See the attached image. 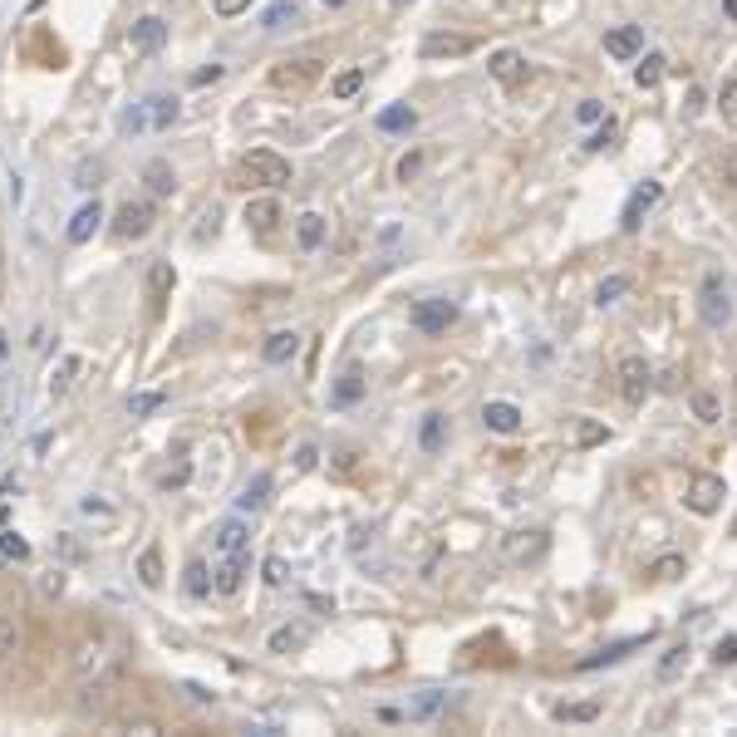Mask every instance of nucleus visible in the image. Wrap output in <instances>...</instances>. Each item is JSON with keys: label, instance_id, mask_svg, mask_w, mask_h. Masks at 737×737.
<instances>
[{"label": "nucleus", "instance_id": "1", "mask_svg": "<svg viewBox=\"0 0 737 737\" xmlns=\"http://www.w3.org/2000/svg\"><path fill=\"white\" fill-rule=\"evenodd\" d=\"M698 320L708 330H728L733 325V290H728V276L723 271H708L698 281Z\"/></svg>", "mask_w": 737, "mask_h": 737}, {"label": "nucleus", "instance_id": "2", "mask_svg": "<svg viewBox=\"0 0 737 737\" xmlns=\"http://www.w3.org/2000/svg\"><path fill=\"white\" fill-rule=\"evenodd\" d=\"M507 561L511 566H536L546 551H551V531L546 526H526V531H511L507 536Z\"/></svg>", "mask_w": 737, "mask_h": 737}, {"label": "nucleus", "instance_id": "3", "mask_svg": "<svg viewBox=\"0 0 737 737\" xmlns=\"http://www.w3.org/2000/svg\"><path fill=\"white\" fill-rule=\"evenodd\" d=\"M241 172L251 177V182H261V187H285L290 182V158H281V153H271V148H256V153H246V163H241Z\"/></svg>", "mask_w": 737, "mask_h": 737}, {"label": "nucleus", "instance_id": "4", "mask_svg": "<svg viewBox=\"0 0 737 737\" xmlns=\"http://www.w3.org/2000/svg\"><path fill=\"white\" fill-rule=\"evenodd\" d=\"M457 320V300H418L408 310V325L418 335H448V325Z\"/></svg>", "mask_w": 737, "mask_h": 737}, {"label": "nucleus", "instance_id": "5", "mask_svg": "<svg viewBox=\"0 0 737 737\" xmlns=\"http://www.w3.org/2000/svg\"><path fill=\"white\" fill-rule=\"evenodd\" d=\"M723 497H728L723 477H713V472H693V477H688V492H683L688 511H698V516H713V511L723 507Z\"/></svg>", "mask_w": 737, "mask_h": 737}, {"label": "nucleus", "instance_id": "6", "mask_svg": "<svg viewBox=\"0 0 737 737\" xmlns=\"http://www.w3.org/2000/svg\"><path fill=\"white\" fill-rule=\"evenodd\" d=\"M659 202H664V187H659V182H639V187L629 192L624 212H620V231H624V236H634V231L644 227V217H649Z\"/></svg>", "mask_w": 737, "mask_h": 737}, {"label": "nucleus", "instance_id": "7", "mask_svg": "<svg viewBox=\"0 0 737 737\" xmlns=\"http://www.w3.org/2000/svg\"><path fill=\"white\" fill-rule=\"evenodd\" d=\"M649 389H654V369L639 359V354H624L620 359V394H624V403H644L649 398Z\"/></svg>", "mask_w": 737, "mask_h": 737}, {"label": "nucleus", "instance_id": "8", "mask_svg": "<svg viewBox=\"0 0 737 737\" xmlns=\"http://www.w3.org/2000/svg\"><path fill=\"white\" fill-rule=\"evenodd\" d=\"M649 644V634H629L620 644H605V649H595V654H585V659H575V674H595V669H610V664H620L629 659L634 649H644Z\"/></svg>", "mask_w": 737, "mask_h": 737}, {"label": "nucleus", "instance_id": "9", "mask_svg": "<svg viewBox=\"0 0 737 737\" xmlns=\"http://www.w3.org/2000/svg\"><path fill=\"white\" fill-rule=\"evenodd\" d=\"M251 575V551H236V556H222V566L212 570V590L217 595H236Z\"/></svg>", "mask_w": 737, "mask_h": 737}, {"label": "nucleus", "instance_id": "10", "mask_svg": "<svg viewBox=\"0 0 737 737\" xmlns=\"http://www.w3.org/2000/svg\"><path fill=\"white\" fill-rule=\"evenodd\" d=\"M148 227H153V202H123L114 217V231L123 236V241H138V236H148Z\"/></svg>", "mask_w": 737, "mask_h": 737}, {"label": "nucleus", "instance_id": "11", "mask_svg": "<svg viewBox=\"0 0 737 737\" xmlns=\"http://www.w3.org/2000/svg\"><path fill=\"white\" fill-rule=\"evenodd\" d=\"M605 55L610 59H639L644 55V25H615L610 35H605Z\"/></svg>", "mask_w": 737, "mask_h": 737}, {"label": "nucleus", "instance_id": "12", "mask_svg": "<svg viewBox=\"0 0 737 737\" xmlns=\"http://www.w3.org/2000/svg\"><path fill=\"white\" fill-rule=\"evenodd\" d=\"M315 74H320V59H285V64L271 69V84L276 89H305Z\"/></svg>", "mask_w": 737, "mask_h": 737}, {"label": "nucleus", "instance_id": "13", "mask_svg": "<svg viewBox=\"0 0 737 737\" xmlns=\"http://www.w3.org/2000/svg\"><path fill=\"white\" fill-rule=\"evenodd\" d=\"M482 428H487V433H502V438H511V433L521 428V408L507 403V398H492V403L482 408Z\"/></svg>", "mask_w": 737, "mask_h": 737}, {"label": "nucleus", "instance_id": "14", "mask_svg": "<svg viewBox=\"0 0 737 737\" xmlns=\"http://www.w3.org/2000/svg\"><path fill=\"white\" fill-rule=\"evenodd\" d=\"M128 40H133V50H138V55H153V50H163L168 25H163L158 15H143V20L133 25V35H128Z\"/></svg>", "mask_w": 737, "mask_h": 737}, {"label": "nucleus", "instance_id": "15", "mask_svg": "<svg viewBox=\"0 0 737 737\" xmlns=\"http://www.w3.org/2000/svg\"><path fill=\"white\" fill-rule=\"evenodd\" d=\"M99 222H104V207H99V197H94V202H84V207L69 217V241H74V246H84V241L99 231Z\"/></svg>", "mask_w": 737, "mask_h": 737}, {"label": "nucleus", "instance_id": "16", "mask_svg": "<svg viewBox=\"0 0 737 737\" xmlns=\"http://www.w3.org/2000/svg\"><path fill=\"white\" fill-rule=\"evenodd\" d=\"M246 536H251V531H246V521H241V516H231V521L217 526L212 551H217V556H236V551H246Z\"/></svg>", "mask_w": 737, "mask_h": 737}, {"label": "nucleus", "instance_id": "17", "mask_svg": "<svg viewBox=\"0 0 737 737\" xmlns=\"http://www.w3.org/2000/svg\"><path fill=\"white\" fill-rule=\"evenodd\" d=\"M487 69H492V79H502V84H521V79L531 74V64L516 55V50H497V55L487 59Z\"/></svg>", "mask_w": 737, "mask_h": 737}, {"label": "nucleus", "instance_id": "18", "mask_svg": "<svg viewBox=\"0 0 737 737\" xmlns=\"http://www.w3.org/2000/svg\"><path fill=\"white\" fill-rule=\"evenodd\" d=\"M295 354H300V335H295V330H276L271 340L261 344V359H266V364H290Z\"/></svg>", "mask_w": 737, "mask_h": 737}, {"label": "nucleus", "instance_id": "19", "mask_svg": "<svg viewBox=\"0 0 737 737\" xmlns=\"http://www.w3.org/2000/svg\"><path fill=\"white\" fill-rule=\"evenodd\" d=\"M246 222L256 231H276L281 227V202L276 197H251L246 202Z\"/></svg>", "mask_w": 737, "mask_h": 737}, {"label": "nucleus", "instance_id": "20", "mask_svg": "<svg viewBox=\"0 0 737 737\" xmlns=\"http://www.w3.org/2000/svg\"><path fill=\"white\" fill-rule=\"evenodd\" d=\"M295 241H300V251H320L325 246V217L320 212H300L295 217Z\"/></svg>", "mask_w": 737, "mask_h": 737}, {"label": "nucleus", "instance_id": "21", "mask_svg": "<svg viewBox=\"0 0 737 737\" xmlns=\"http://www.w3.org/2000/svg\"><path fill=\"white\" fill-rule=\"evenodd\" d=\"M472 50V40L467 35H428L423 40V59H457Z\"/></svg>", "mask_w": 737, "mask_h": 737}, {"label": "nucleus", "instance_id": "22", "mask_svg": "<svg viewBox=\"0 0 737 737\" xmlns=\"http://www.w3.org/2000/svg\"><path fill=\"white\" fill-rule=\"evenodd\" d=\"M271 487H276V482H271V472H256V477H251V482L241 487L236 507H241V511H261L266 502H271Z\"/></svg>", "mask_w": 737, "mask_h": 737}, {"label": "nucleus", "instance_id": "23", "mask_svg": "<svg viewBox=\"0 0 737 737\" xmlns=\"http://www.w3.org/2000/svg\"><path fill=\"white\" fill-rule=\"evenodd\" d=\"M443 443H448V418L443 413H428L423 428H418V448L423 453H443Z\"/></svg>", "mask_w": 737, "mask_h": 737}, {"label": "nucleus", "instance_id": "24", "mask_svg": "<svg viewBox=\"0 0 737 737\" xmlns=\"http://www.w3.org/2000/svg\"><path fill=\"white\" fill-rule=\"evenodd\" d=\"M359 398H364V369H344L335 394H330V403H335V408H349V403H359Z\"/></svg>", "mask_w": 737, "mask_h": 737}, {"label": "nucleus", "instance_id": "25", "mask_svg": "<svg viewBox=\"0 0 737 737\" xmlns=\"http://www.w3.org/2000/svg\"><path fill=\"white\" fill-rule=\"evenodd\" d=\"M143 182H148L153 197H172V187H177V177H172V168L163 163V158H153V163L143 168Z\"/></svg>", "mask_w": 737, "mask_h": 737}, {"label": "nucleus", "instance_id": "26", "mask_svg": "<svg viewBox=\"0 0 737 737\" xmlns=\"http://www.w3.org/2000/svg\"><path fill=\"white\" fill-rule=\"evenodd\" d=\"M688 408H693V418H698V423H718V418H723V398L708 394V389H693Z\"/></svg>", "mask_w": 737, "mask_h": 737}, {"label": "nucleus", "instance_id": "27", "mask_svg": "<svg viewBox=\"0 0 737 737\" xmlns=\"http://www.w3.org/2000/svg\"><path fill=\"white\" fill-rule=\"evenodd\" d=\"M182 590H187L192 600H207V595H212V575H207L202 561H192V566L182 570Z\"/></svg>", "mask_w": 737, "mask_h": 737}, {"label": "nucleus", "instance_id": "28", "mask_svg": "<svg viewBox=\"0 0 737 737\" xmlns=\"http://www.w3.org/2000/svg\"><path fill=\"white\" fill-rule=\"evenodd\" d=\"M138 580H143L148 590L163 585V551H158V546H148V551L138 556Z\"/></svg>", "mask_w": 737, "mask_h": 737}, {"label": "nucleus", "instance_id": "29", "mask_svg": "<svg viewBox=\"0 0 737 737\" xmlns=\"http://www.w3.org/2000/svg\"><path fill=\"white\" fill-rule=\"evenodd\" d=\"M664 79V55H639V64H634V84L639 89H654Z\"/></svg>", "mask_w": 737, "mask_h": 737}, {"label": "nucleus", "instance_id": "30", "mask_svg": "<svg viewBox=\"0 0 737 737\" xmlns=\"http://www.w3.org/2000/svg\"><path fill=\"white\" fill-rule=\"evenodd\" d=\"M305 639H310V634H305L300 624H285V629H276V634L266 639V649H271V654H290V649H300Z\"/></svg>", "mask_w": 737, "mask_h": 737}, {"label": "nucleus", "instance_id": "31", "mask_svg": "<svg viewBox=\"0 0 737 737\" xmlns=\"http://www.w3.org/2000/svg\"><path fill=\"white\" fill-rule=\"evenodd\" d=\"M683 669H688V644H669V649H664V659H659V679H664V683L679 679Z\"/></svg>", "mask_w": 737, "mask_h": 737}, {"label": "nucleus", "instance_id": "32", "mask_svg": "<svg viewBox=\"0 0 737 737\" xmlns=\"http://www.w3.org/2000/svg\"><path fill=\"white\" fill-rule=\"evenodd\" d=\"M413 123H418V114H413L408 104H394V109H384V114H379V128H384V133H408Z\"/></svg>", "mask_w": 737, "mask_h": 737}, {"label": "nucleus", "instance_id": "33", "mask_svg": "<svg viewBox=\"0 0 737 737\" xmlns=\"http://www.w3.org/2000/svg\"><path fill=\"white\" fill-rule=\"evenodd\" d=\"M600 703H556V723H595Z\"/></svg>", "mask_w": 737, "mask_h": 737}, {"label": "nucleus", "instance_id": "34", "mask_svg": "<svg viewBox=\"0 0 737 737\" xmlns=\"http://www.w3.org/2000/svg\"><path fill=\"white\" fill-rule=\"evenodd\" d=\"M295 20H300V5H295V0H276V5L266 10L261 25H266V30H285V25H295Z\"/></svg>", "mask_w": 737, "mask_h": 737}, {"label": "nucleus", "instance_id": "35", "mask_svg": "<svg viewBox=\"0 0 737 737\" xmlns=\"http://www.w3.org/2000/svg\"><path fill=\"white\" fill-rule=\"evenodd\" d=\"M168 290H172V266H168V261H153V271H148V295H153V300H163Z\"/></svg>", "mask_w": 737, "mask_h": 737}, {"label": "nucleus", "instance_id": "36", "mask_svg": "<svg viewBox=\"0 0 737 737\" xmlns=\"http://www.w3.org/2000/svg\"><path fill=\"white\" fill-rule=\"evenodd\" d=\"M0 556H10V561H30V541H25L20 531H0Z\"/></svg>", "mask_w": 737, "mask_h": 737}, {"label": "nucleus", "instance_id": "37", "mask_svg": "<svg viewBox=\"0 0 737 737\" xmlns=\"http://www.w3.org/2000/svg\"><path fill=\"white\" fill-rule=\"evenodd\" d=\"M74 374H79V359L69 354V359L59 364V374H55V379H50V398H64V394H69V384H74Z\"/></svg>", "mask_w": 737, "mask_h": 737}, {"label": "nucleus", "instance_id": "38", "mask_svg": "<svg viewBox=\"0 0 737 737\" xmlns=\"http://www.w3.org/2000/svg\"><path fill=\"white\" fill-rule=\"evenodd\" d=\"M443 698H448V693H423V698H418V703L408 708V718H413V723H428V718H433V713L443 708Z\"/></svg>", "mask_w": 737, "mask_h": 737}, {"label": "nucleus", "instance_id": "39", "mask_svg": "<svg viewBox=\"0 0 737 737\" xmlns=\"http://www.w3.org/2000/svg\"><path fill=\"white\" fill-rule=\"evenodd\" d=\"M153 109H148V123L153 128H168V123H177V99H148Z\"/></svg>", "mask_w": 737, "mask_h": 737}, {"label": "nucleus", "instance_id": "40", "mask_svg": "<svg viewBox=\"0 0 737 737\" xmlns=\"http://www.w3.org/2000/svg\"><path fill=\"white\" fill-rule=\"evenodd\" d=\"M624 290H629V276H610V281H600V290H595V305H615Z\"/></svg>", "mask_w": 737, "mask_h": 737}, {"label": "nucleus", "instance_id": "41", "mask_svg": "<svg viewBox=\"0 0 737 737\" xmlns=\"http://www.w3.org/2000/svg\"><path fill=\"white\" fill-rule=\"evenodd\" d=\"M359 89H364V69H344L335 79V99H354Z\"/></svg>", "mask_w": 737, "mask_h": 737}, {"label": "nucleus", "instance_id": "42", "mask_svg": "<svg viewBox=\"0 0 737 737\" xmlns=\"http://www.w3.org/2000/svg\"><path fill=\"white\" fill-rule=\"evenodd\" d=\"M153 408H163V394H133L128 398V413H133V418H148Z\"/></svg>", "mask_w": 737, "mask_h": 737}, {"label": "nucleus", "instance_id": "43", "mask_svg": "<svg viewBox=\"0 0 737 737\" xmlns=\"http://www.w3.org/2000/svg\"><path fill=\"white\" fill-rule=\"evenodd\" d=\"M654 575H659V580H679V575H683V556H659V561H654Z\"/></svg>", "mask_w": 737, "mask_h": 737}, {"label": "nucleus", "instance_id": "44", "mask_svg": "<svg viewBox=\"0 0 737 737\" xmlns=\"http://www.w3.org/2000/svg\"><path fill=\"white\" fill-rule=\"evenodd\" d=\"M104 703H109V693L94 683V688H84V698H79V713H99Z\"/></svg>", "mask_w": 737, "mask_h": 737}, {"label": "nucleus", "instance_id": "45", "mask_svg": "<svg viewBox=\"0 0 737 737\" xmlns=\"http://www.w3.org/2000/svg\"><path fill=\"white\" fill-rule=\"evenodd\" d=\"M15 644H20V629L0 615V659H5V654H15Z\"/></svg>", "mask_w": 737, "mask_h": 737}, {"label": "nucleus", "instance_id": "46", "mask_svg": "<svg viewBox=\"0 0 737 737\" xmlns=\"http://www.w3.org/2000/svg\"><path fill=\"white\" fill-rule=\"evenodd\" d=\"M187 477H192V467H187V462H177L172 472H163V477H158V487H163V492H172V487H182Z\"/></svg>", "mask_w": 737, "mask_h": 737}, {"label": "nucleus", "instance_id": "47", "mask_svg": "<svg viewBox=\"0 0 737 737\" xmlns=\"http://www.w3.org/2000/svg\"><path fill=\"white\" fill-rule=\"evenodd\" d=\"M600 114H605L600 99H580V104H575V123H600Z\"/></svg>", "mask_w": 737, "mask_h": 737}, {"label": "nucleus", "instance_id": "48", "mask_svg": "<svg viewBox=\"0 0 737 737\" xmlns=\"http://www.w3.org/2000/svg\"><path fill=\"white\" fill-rule=\"evenodd\" d=\"M315 462H320V448H315V443H300V448H295V472H310Z\"/></svg>", "mask_w": 737, "mask_h": 737}, {"label": "nucleus", "instance_id": "49", "mask_svg": "<svg viewBox=\"0 0 737 737\" xmlns=\"http://www.w3.org/2000/svg\"><path fill=\"white\" fill-rule=\"evenodd\" d=\"M123 733H138V737H158V733H163V728H158V723H153V718H128V723H123Z\"/></svg>", "mask_w": 737, "mask_h": 737}, {"label": "nucleus", "instance_id": "50", "mask_svg": "<svg viewBox=\"0 0 737 737\" xmlns=\"http://www.w3.org/2000/svg\"><path fill=\"white\" fill-rule=\"evenodd\" d=\"M212 5H217V15H222V20H236V15H246V10H251V0H212Z\"/></svg>", "mask_w": 737, "mask_h": 737}, {"label": "nucleus", "instance_id": "51", "mask_svg": "<svg viewBox=\"0 0 737 737\" xmlns=\"http://www.w3.org/2000/svg\"><path fill=\"white\" fill-rule=\"evenodd\" d=\"M713 659H718V664H737V634H728V639H718Z\"/></svg>", "mask_w": 737, "mask_h": 737}, {"label": "nucleus", "instance_id": "52", "mask_svg": "<svg viewBox=\"0 0 737 737\" xmlns=\"http://www.w3.org/2000/svg\"><path fill=\"white\" fill-rule=\"evenodd\" d=\"M285 580H290V575H285V561H281V556H271V561H266V585H276V590H281Z\"/></svg>", "mask_w": 737, "mask_h": 737}, {"label": "nucleus", "instance_id": "53", "mask_svg": "<svg viewBox=\"0 0 737 737\" xmlns=\"http://www.w3.org/2000/svg\"><path fill=\"white\" fill-rule=\"evenodd\" d=\"M418 168H423V153H408V158L398 163V182H413V177H418Z\"/></svg>", "mask_w": 737, "mask_h": 737}, {"label": "nucleus", "instance_id": "54", "mask_svg": "<svg viewBox=\"0 0 737 737\" xmlns=\"http://www.w3.org/2000/svg\"><path fill=\"white\" fill-rule=\"evenodd\" d=\"M99 177H104V168H99V163H84V168H79V182H74V187H99Z\"/></svg>", "mask_w": 737, "mask_h": 737}, {"label": "nucleus", "instance_id": "55", "mask_svg": "<svg viewBox=\"0 0 737 737\" xmlns=\"http://www.w3.org/2000/svg\"><path fill=\"white\" fill-rule=\"evenodd\" d=\"M723 114H728V123H737V84L723 89Z\"/></svg>", "mask_w": 737, "mask_h": 737}, {"label": "nucleus", "instance_id": "56", "mask_svg": "<svg viewBox=\"0 0 737 737\" xmlns=\"http://www.w3.org/2000/svg\"><path fill=\"white\" fill-rule=\"evenodd\" d=\"M600 438H610L600 423H580V443H600Z\"/></svg>", "mask_w": 737, "mask_h": 737}, {"label": "nucleus", "instance_id": "57", "mask_svg": "<svg viewBox=\"0 0 737 737\" xmlns=\"http://www.w3.org/2000/svg\"><path fill=\"white\" fill-rule=\"evenodd\" d=\"M59 556H64V561H79L84 551H79V541H74V536H59Z\"/></svg>", "mask_w": 737, "mask_h": 737}, {"label": "nucleus", "instance_id": "58", "mask_svg": "<svg viewBox=\"0 0 737 737\" xmlns=\"http://www.w3.org/2000/svg\"><path fill=\"white\" fill-rule=\"evenodd\" d=\"M610 138H615L610 128H605V133H590V138H585V148H590V153H600V148H610Z\"/></svg>", "mask_w": 737, "mask_h": 737}, {"label": "nucleus", "instance_id": "59", "mask_svg": "<svg viewBox=\"0 0 737 737\" xmlns=\"http://www.w3.org/2000/svg\"><path fill=\"white\" fill-rule=\"evenodd\" d=\"M40 590H45V595H59V590H64V575H45V580H40Z\"/></svg>", "mask_w": 737, "mask_h": 737}, {"label": "nucleus", "instance_id": "60", "mask_svg": "<svg viewBox=\"0 0 737 737\" xmlns=\"http://www.w3.org/2000/svg\"><path fill=\"white\" fill-rule=\"evenodd\" d=\"M723 182H733V187H737V153L723 158Z\"/></svg>", "mask_w": 737, "mask_h": 737}, {"label": "nucleus", "instance_id": "61", "mask_svg": "<svg viewBox=\"0 0 737 737\" xmlns=\"http://www.w3.org/2000/svg\"><path fill=\"white\" fill-rule=\"evenodd\" d=\"M187 693H192V698H197V703H217V693H207V688H202V683H187Z\"/></svg>", "mask_w": 737, "mask_h": 737}, {"label": "nucleus", "instance_id": "62", "mask_svg": "<svg viewBox=\"0 0 737 737\" xmlns=\"http://www.w3.org/2000/svg\"><path fill=\"white\" fill-rule=\"evenodd\" d=\"M84 511H89V516H94V511H99V516H114V511L104 507V502H94V497H84Z\"/></svg>", "mask_w": 737, "mask_h": 737}, {"label": "nucleus", "instance_id": "63", "mask_svg": "<svg viewBox=\"0 0 737 737\" xmlns=\"http://www.w3.org/2000/svg\"><path fill=\"white\" fill-rule=\"evenodd\" d=\"M723 10H728V15H733V20H737V0H723Z\"/></svg>", "mask_w": 737, "mask_h": 737}, {"label": "nucleus", "instance_id": "64", "mask_svg": "<svg viewBox=\"0 0 737 737\" xmlns=\"http://www.w3.org/2000/svg\"><path fill=\"white\" fill-rule=\"evenodd\" d=\"M325 5H335V10H340V5H344V0H325Z\"/></svg>", "mask_w": 737, "mask_h": 737}]
</instances>
